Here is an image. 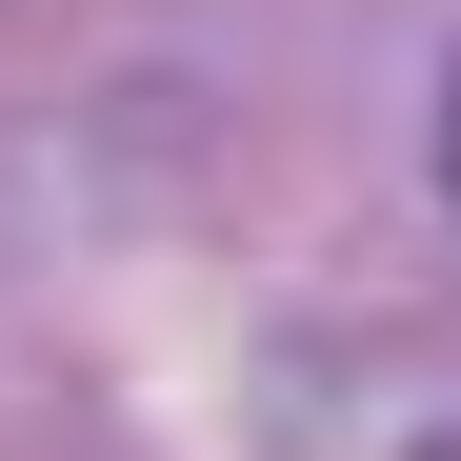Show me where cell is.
I'll return each mask as SVG.
<instances>
[{"mask_svg":"<svg viewBox=\"0 0 461 461\" xmlns=\"http://www.w3.org/2000/svg\"><path fill=\"white\" fill-rule=\"evenodd\" d=\"M441 181H461V81H441Z\"/></svg>","mask_w":461,"mask_h":461,"instance_id":"obj_1","label":"cell"}]
</instances>
